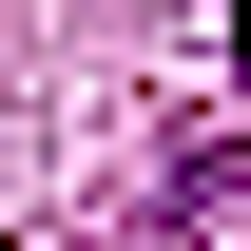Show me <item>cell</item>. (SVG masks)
<instances>
[{
  "label": "cell",
  "mask_w": 251,
  "mask_h": 251,
  "mask_svg": "<svg viewBox=\"0 0 251 251\" xmlns=\"http://www.w3.org/2000/svg\"><path fill=\"white\" fill-rule=\"evenodd\" d=\"M232 58H251V0H232Z\"/></svg>",
  "instance_id": "6da1fadb"
}]
</instances>
